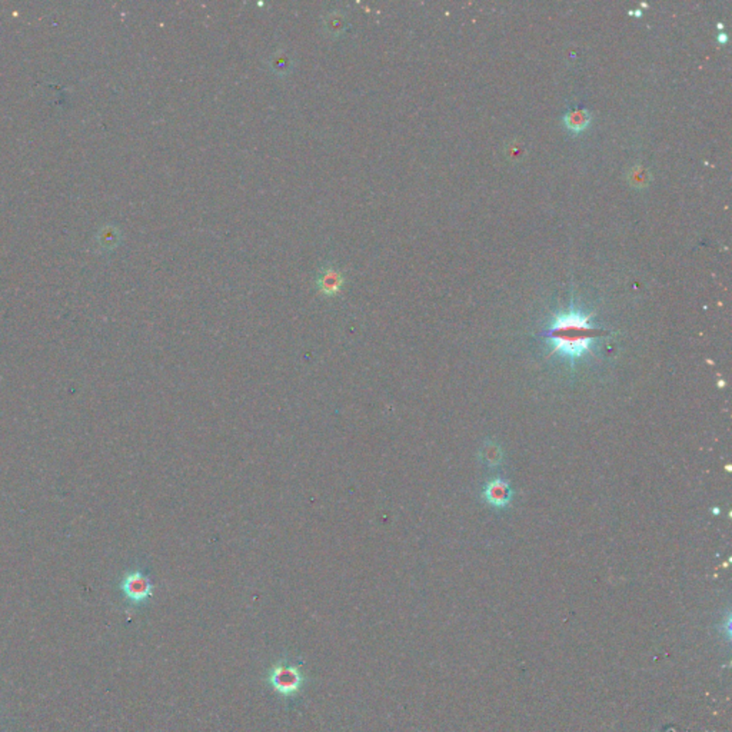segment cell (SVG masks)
Segmentation results:
<instances>
[{"instance_id":"cell-9","label":"cell","mask_w":732,"mask_h":732,"mask_svg":"<svg viewBox=\"0 0 732 732\" xmlns=\"http://www.w3.org/2000/svg\"><path fill=\"white\" fill-rule=\"evenodd\" d=\"M325 30L329 36H339L347 27V19L340 12H332L325 19Z\"/></svg>"},{"instance_id":"cell-11","label":"cell","mask_w":732,"mask_h":732,"mask_svg":"<svg viewBox=\"0 0 732 732\" xmlns=\"http://www.w3.org/2000/svg\"><path fill=\"white\" fill-rule=\"evenodd\" d=\"M726 40H728L726 35H725V33H719V36H718V42L724 44V43H726Z\"/></svg>"},{"instance_id":"cell-3","label":"cell","mask_w":732,"mask_h":732,"mask_svg":"<svg viewBox=\"0 0 732 732\" xmlns=\"http://www.w3.org/2000/svg\"><path fill=\"white\" fill-rule=\"evenodd\" d=\"M120 591L130 604L142 605L152 597L154 583L144 572L135 569L122 578Z\"/></svg>"},{"instance_id":"cell-1","label":"cell","mask_w":732,"mask_h":732,"mask_svg":"<svg viewBox=\"0 0 732 732\" xmlns=\"http://www.w3.org/2000/svg\"><path fill=\"white\" fill-rule=\"evenodd\" d=\"M605 332L591 325L590 315L576 309L558 314L551 326L542 333L552 347L551 355L558 354L571 365L593 352L597 340Z\"/></svg>"},{"instance_id":"cell-4","label":"cell","mask_w":732,"mask_h":732,"mask_svg":"<svg viewBox=\"0 0 732 732\" xmlns=\"http://www.w3.org/2000/svg\"><path fill=\"white\" fill-rule=\"evenodd\" d=\"M344 283H345V276L344 273L329 266L326 269H323L316 280V285H318V289L321 290V294H323L325 297H335L337 295L340 290H342L344 287Z\"/></svg>"},{"instance_id":"cell-2","label":"cell","mask_w":732,"mask_h":732,"mask_svg":"<svg viewBox=\"0 0 732 732\" xmlns=\"http://www.w3.org/2000/svg\"><path fill=\"white\" fill-rule=\"evenodd\" d=\"M266 681L272 690H275L279 695L285 698H294L304 688L306 676L301 665L282 659L271 666L266 675Z\"/></svg>"},{"instance_id":"cell-5","label":"cell","mask_w":732,"mask_h":732,"mask_svg":"<svg viewBox=\"0 0 732 732\" xmlns=\"http://www.w3.org/2000/svg\"><path fill=\"white\" fill-rule=\"evenodd\" d=\"M483 497L492 507L504 508L511 501L512 492L509 485L505 480L495 479L485 486Z\"/></svg>"},{"instance_id":"cell-6","label":"cell","mask_w":732,"mask_h":732,"mask_svg":"<svg viewBox=\"0 0 732 732\" xmlns=\"http://www.w3.org/2000/svg\"><path fill=\"white\" fill-rule=\"evenodd\" d=\"M591 123V115L583 108H573L564 115V125L572 133H581Z\"/></svg>"},{"instance_id":"cell-8","label":"cell","mask_w":732,"mask_h":732,"mask_svg":"<svg viewBox=\"0 0 732 732\" xmlns=\"http://www.w3.org/2000/svg\"><path fill=\"white\" fill-rule=\"evenodd\" d=\"M269 66H271V70L275 72L276 75L279 76H283V75H287L290 70H292V66H294V62H292L290 56L283 52V51H278L275 52L271 59H269Z\"/></svg>"},{"instance_id":"cell-7","label":"cell","mask_w":732,"mask_h":732,"mask_svg":"<svg viewBox=\"0 0 732 732\" xmlns=\"http://www.w3.org/2000/svg\"><path fill=\"white\" fill-rule=\"evenodd\" d=\"M97 242H99L102 249L112 251L119 245L120 232L115 226H105L99 230V235H97Z\"/></svg>"},{"instance_id":"cell-10","label":"cell","mask_w":732,"mask_h":732,"mask_svg":"<svg viewBox=\"0 0 732 732\" xmlns=\"http://www.w3.org/2000/svg\"><path fill=\"white\" fill-rule=\"evenodd\" d=\"M651 180V175L647 169H644L643 166H637L629 170V183L632 186H637V187H644L650 183Z\"/></svg>"}]
</instances>
